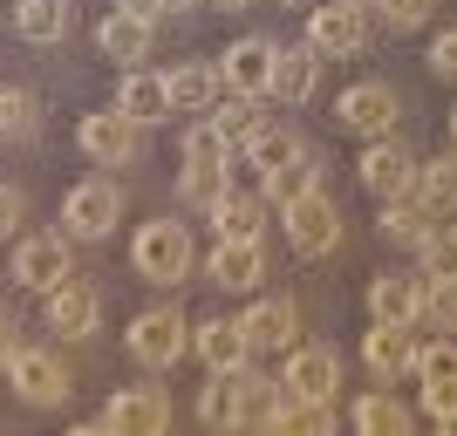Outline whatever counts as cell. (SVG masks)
Masks as SVG:
<instances>
[{"instance_id":"1","label":"cell","mask_w":457,"mask_h":436,"mask_svg":"<svg viewBox=\"0 0 457 436\" xmlns=\"http://www.w3.org/2000/svg\"><path fill=\"white\" fill-rule=\"evenodd\" d=\"M226 164H232V144L212 130V123H198V130L185 136V177H178V191H185L191 205H205V211H212V205L232 191Z\"/></svg>"},{"instance_id":"2","label":"cell","mask_w":457,"mask_h":436,"mask_svg":"<svg viewBox=\"0 0 457 436\" xmlns=\"http://www.w3.org/2000/svg\"><path fill=\"white\" fill-rule=\"evenodd\" d=\"M130 266L144 273V280H157V286L185 280V273H191V232L178 226V218L144 226V232H137V246H130Z\"/></svg>"},{"instance_id":"3","label":"cell","mask_w":457,"mask_h":436,"mask_svg":"<svg viewBox=\"0 0 457 436\" xmlns=\"http://www.w3.org/2000/svg\"><path fill=\"white\" fill-rule=\"evenodd\" d=\"M96 430H110V436H164L171 430V402H164V389H116V396L103 402Z\"/></svg>"},{"instance_id":"4","label":"cell","mask_w":457,"mask_h":436,"mask_svg":"<svg viewBox=\"0 0 457 436\" xmlns=\"http://www.w3.org/2000/svg\"><path fill=\"white\" fill-rule=\"evenodd\" d=\"M123 218V191L110 177H82L69 198H62V226L76 232V239H110V226Z\"/></svg>"},{"instance_id":"5","label":"cell","mask_w":457,"mask_h":436,"mask_svg":"<svg viewBox=\"0 0 457 436\" xmlns=\"http://www.w3.org/2000/svg\"><path fill=\"white\" fill-rule=\"evenodd\" d=\"M280 218H287V246L301 252V259H321V252L342 239V218H335V205H328V191H307V198L280 205Z\"/></svg>"},{"instance_id":"6","label":"cell","mask_w":457,"mask_h":436,"mask_svg":"<svg viewBox=\"0 0 457 436\" xmlns=\"http://www.w3.org/2000/svg\"><path fill=\"white\" fill-rule=\"evenodd\" d=\"M7 382H14L21 402H35V409H55V402H69V368H62L48 348H14V361H7Z\"/></svg>"},{"instance_id":"7","label":"cell","mask_w":457,"mask_h":436,"mask_svg":"<svg viewBox=\"0 0 457 436\" xmlns=\"http://www.w3.org/2000/svg\"><path fill=\"white\" fill-rule=\"evenodd\" d=\"M185 348H191V327L178 321L171 307H151V314H137V321H130V355L144 361V368H157V375H164Z\"/></svg>"},{"instance_id":"8","label":"cell","mask_w":457,"mask_h":436,"mask_svg":"<svg viewBox=\"0 0 457 436\" xmlns=\"http://www.w3.org/2000/svg\"><path fill=\"white\" fill-rule=\"evenodd\" d=\"M273 55H280V48H273L267 35L232 41L226 55H219V82H226L232 95H253V103H260V95H273Z\"/></svg>"},{"instance_id":"9","label":"cell","mask_w":457,"mask_h":436,"mask_svg":"<svg viewBox=\"0 0 457 436\" xmlns=\"http://www.w3.org/2000/svg\"><path fill=\"white\" fill-rule=\"evenodd\" d=\"M355 171H362V185L389 205V198H410V185H417V157H410V144H396V136H369V151H362Z\"/></svg>"},{"instance_id":"10","label":"cell","mask_w":457,"mask_h":436,"mask_svg":"<svg viewBox=\"0 0 457 436\" xmlns=\"http://www.w3.org/2000/svg\"><path fill=\"white\" fill-rule=\"evenodd\" d=\"M41 307H48V327H55L62 341H89L96 321H103V300H96V286H89V280H76V273H69L62 286H48V293H41Z\"/></svg>"},{"instance_id":"11","label":"cell","mask_w":457,"mask_h":436,"mask_svg":"<svg viewBox=\"0 0 457 436\" xmlns=\"http://www.w3.org/2000/svg\"><path fill=\"white\" fill-rule=\"evenodd\" d=\"M307 41H314V55H321V62L362 55V48H369V21H362V7L335 0V7H314V14H307Z\"/></svg>"},{"instance_id":"12","label":"cell","mask_w":457,"mask_h":436,"mask_svg":"<svg viewBox=\"0 0 457 436\" xmlns=\"http://www.w3.org/2000/svg\"><path fill=\"white\" fill-rule=\"evenodd\" d=\"M232 382V430H273L287 402V382H267V375H246V368H226Z\"/></svg>"},{"instance_id":"13","label":"cell","mask_w":457,"mask_h":436,"mask_svg":"<svg viewBox=\"0 0 457 436\" xmlns=\"http://www.w3.org/2000/svg\"><path fill=\"white\" fill-rule=\"evenodd\" d=\"M69 273H76V259H69V239H55V232L21 239V252H14V280L28 286V293H48V286H62Z\"/></svg>"},{"instance_id":"14","label":"cell","mask_w":457,"mask_h":436,"mask_svg":"<svg viewBox=\"0 0 457 436\" xmlns=\"http://www.w3.org/2000/svg\"><path fill=\"white\" fill-rule=\"evenodd\" d=\"M137 136H144V123H137V116H123V110L82 116V151H89L96 164H110V171L137 157Z\"/></svg>"},{"instance_id":"15","label":"cell","mask_w":457,"mask_h":436,"mask_svg":"<svg viewBox=\"0 0 457 436\" xmlns=\"http://www.w3.org/2000/svg\"><path fill=\"white\" fill-rule=\"evenodd\" d=\"M335 116H342V130H355V136H389V123H396V95L382 89V82H355V89H342Z\"/></svg>"},{"instance_id":"16","label":"cell","mask_w":457,"mask_h":436,"mask_svg":"<svg viewBox=\"0 0 457 436\" xmlns=\"http://www.w3.org/2000/svg\"><path fill=\"white\" fill-rule=\"evenodd\" d=\"M212 280L226 286V293H253V286L267 280L260 239H219V246H212Z\"/></svg>"},{"instance_id":"17","label":"cell","mask_w":457,"mask_h":436,"mask_svg":"<svg viewBox=\"0 0 457 436\" xmlns=\"http://www.w3.org/2000/svg\"><path fill=\"white\" fill-rule=\"evenodd\" d=\"M369 314H376V321H396V327H417L423 280L417 273H382V280H369Z\"/></svg>"},{"instance_id":"18","label":"cell","mask_w":457,"mask_h":436,"mask_svg":"<svg viewBox=\"0 0 457 436\" xmlns=\"http://www.w3.org/2000/svg\"><path fill=\"white\" fill-rule=\"evenodd\" d=\"M239 327H246V341H253V355L260 348H294V334H301V314H294V300H253L246 314H239Z\"/></svg>"},{"instance_id":"19","label":"cell","mask_w":457,"mask_h":436,"mask_svg":"<svg viewBox=\"0 0 457 436\" xmlns=\"http://www.w3.org/2000/svg\"><path fill=\"white\" fill-rule=\"evenodd\" d=\"M191 348H198V361H205L212 375L246 368V355H253V341H246V327H239V321H205V327H191Z\"/></svg>"},{"instance_id":"20","label":"cell","mask_w":457,"mask_h":436,"mask_svg":"<svg viewBox=\"0 0 457 436\" xmlns=\"http://www.w3.org/2000/svg\"><path fill=\"white\" fill-rule=\"evenodd\" d=\"M362 361H369V375L389 382V375H410V361H417V334L396 321H376V334L362 341Z\"/></svg>"},{"instance_id":"21","label":"cell","mask_w":457,"mask_h":436,"mask_svg":"<svg viewBox=\"0 0 457 436\" xmlns=\"http://www.w3.org/2000/svg\"><path fill=\"white\" fill-rule=\"evenodd\" d=\"M219 103V69L212 62H185L164 76V110H185V116H205Z\"/></svg>"},{"instance_id":"22","label":"cell","mask_w":457,"mask_h":436,"mask_svg":"<svg viewBox=\"0 0 457 436\" xmlns=\"http://www.w3.org/2000/svg\"><path fill=\"white\" fill-rule=\"evenodd\" d=\"M314 82H321V55H314V41H301V48H280V55H273V95H280V103H307V95H314Z\"/></svg>"},{"instance_id":"23","label":"cell","mask_w":457,"mask_h":436,"mask_svg":"<svg viewBox=\"0 0 457 436\" xmlns=\"http://www.w3.org/2000/svg\"><path fill=\"white\" fill-rule=\"evenodd\" d=\"M287 389L294 396H335V382H342V361H335V348H294V361H287Z\"/></svg>"},{"instance_id":"24","label":"cell","mask_w":457,"mask_h":436,"mask_svg":"<svg viewBox=\"0 0 457 436\" xmlns=\"http://www.w3.org/2000/svg\"><path fill=\"white\" fill-rule=\"evenodd\" d=\"M96 48H103L110 62H123V69H137V62L151 55V21H137V14H123V7H116V14L96 28Z\"/></svg>"},{"instance_id":"25","label":"cell","mask_w":457,"mask_h":436,"mask_svg":"<svg viewBox=\"0 0 457 436\" xmlns=\"http://www.w3.org/2000/svg\"><path fill=\"white\" fill-rule=\"evenodd\" d=\"M273 430H280V436H328V430H335V396H294V389H287Z\"/></svg>"},{"instance_id":"26","label":"cell","mask_w":457,"mask_h":436,"mask_svg":"<svg viewBox=\"0 0 457 436\" xmlns=\"http://www.w3.org/2000/svg\"><path fill=\"white\" fill-rule=\"evenodd\" d=\"M307 144H301V130H287V123H267L260 116V130L246 136V157H253V171L267 177V171H280V164H294Z\"/></svg>"},{"instance_id":"27","label":"cell","mask_w":457,"mask_h":436,"mask_svg":"<svg viewBox=\"0 0 457 436\" xmlns=\"http://www.w3.org/2000/svg\"><path fill=\"white\" fill-rule=\"evenodd\" d=\"M410 205H423L430 218H437V211H457V157H437V164H417Z\"/></svg>"},{"instance_id":"28","label":"cell","mask_w":457,"mask_h":436,"mask_svg":"<svg viewBox=\"0 0 457 436\" xmlns=\"http://www.w3.org/2000/svg\"><path fill=\"white\" fill-rule=\"evenodd\" d=\"M212 226H219V239H260V226H267V198L226 191V198L212 205Z\"/></svg>"},{"instance_id":"29","label":"cell","mask_w":457,"mask_h":436,"mask_svg":"<svg viewBox=\"0 0 457 436\" xmlns=\"http://www.w3.org/2000/svg\"><path fill=\"white\" fill-rule=\"evenodd\" d=\"M14 28H21V41H62L69 35V0H21L14 7Z\"/></svg>"},{"instance_id":"30","label":"cell","mask_w":457,"mask_h":436,"mask_svg":"<svg viewBox=\"0 0 457 436\" xmlns=\"http://www.w3.org/2000/svg\"><path fill=\"white\" fill-rule=\"evenodd\" d=\"M430 232H437V226H430V211H423V205H410V198H389V211H382V239H389V246L417 252Z\"/></svg>"},{"instance_id":"31","label":"cell","mask_w":457,"mask_h":436,"mask_svg":"<svg viewBox=\"0 0 457 436\" xmlns=\"http://www.w3.org/2000/svg\"><path fill=\"white\" fill-rule=\"evenodd\" d=\"M116 110L137 116V123H157V116H164V76L130 69V76H123V89H116Z\"/></svg>"},{"instance_id":"32","label":"cell","mask_w":457,"mask_h":436,"mask_svg":"<svg viewBox=\"0 0 457 436\" xmlns=\"http://www.w3.org/2000/svg\"><path fill=\"white\" fill-rule=\"evenodd\" d=\"M307 191H321V164L314 157H294V164H280V171H267V198L273 205H294V198H307Z\"/></svg>"},{"instance_id":"33","label":"cell","mask_w":457,"mask_h":436,"mask_svg":"<svg viewBox=\"0 0 457 436\" xmlns=\"http://www.w3.org/2000/svg\"><path fill=\"white\" fill-rule=\"evenodd\" d=\"M355 430L362 436H410V409H396L389 396H362L355 402Z\"/></svg>"},{"instance_id":"34","label":"cell","mask_w":457,"mask_h":436,"mask_svg":"<svg viewBox=\"0 0 457 436\" xmlns=\"http://www.w3.org/2000/svg\"><path fill=\"white\" fill-rule=\"evenodd\" d=\"M212 130L226 136V144H246L260 130V110H253V95H226V103H212Z\"/></svg>"},{"instance_id":"35","label":"cell","mask_w":457,"mask_h":436,"mask_svg":"<svg viewBox=\"0 0 457 436\" xmlns=\"http://www.w3.org/2000/svg\"><path fill=\"white\" fill-rule=\"evenodd\" d=\"M417 259H423V280H457V232H430Z\"/></svg>"},{"instance_id":"36","label":"cell","mask_w":457,"mask_h":436,"mask_svg":"<svg viewBox=\"0 0 457 436\" xmlns=\"http://www.w3.org/2000/svg\"><path fill=\"white\" fill-rule=\"evenodd\" d=\"M417 321L444 327V334H457V280H437V286H423V314Z\"/></svg>"},{"instance_id":"37","label":"cell","mask_w":457,"mask_h":436,"mask_svg":"<svg viewBox=\"0 0 457 436\" xmlns=\"http://www.w3.org/2000/svg\"><path fill=\"white\" fill-rule=\"evenodd\" d=\"M28 130H35V95L0 89V136H28Z\"/></svg>"},{"instance_id":"38","label":"cell","mask_w":457,"mask_h":436,"mask_svg":"<svg viewBox=\"0 0 457 436\" xmlns=\"http://www.w3.org/2000/svg\"><path fill=\"white\" fill-rule=\"evenodd\" d=\"M382 7V28L389 35H417L423 21H430V0H376Z\"/></svg>"},{"instance_id":"39","label":"cell","mask_w":457,"mask_h":436,"mask_svg":"<svg viewBox=\"0 0 457 436\" xmlns=\"http://www.w3.org/2000/svg\"><path fill=\"white\" fill-rule=\"evenodd\" d=\"M198 423H212V430H232V382H226V375H212L205 402H198Z\"/></svg>"},{"instance_id":"40","label":"cell","mask_w":457,"mask_h":436,"mask_svg":"<svg viewBox=\"0 0 457 436\" xmlns=\"http://www.w3.org/2000/svg\"><path fill=\"white\" fill-rule=\"evenodd\" d=\"M430 69H437L444 82H457V28H444L437 48H430Z\"/></svg>"},{"instance_id":"41","label":"cell","mask_w":457,"mask_h":436,"mask_svg":"<svg viewBox=\"0 0 457 436\" xmlns=\"http://www.w3.org/2000/svg\"><path fill=\"white\" fill-rule=\"evenodd\" d=\"M14 226H21V191H14V185H0V239H7Z\"/></svg>"},{"instance_id":"42","label":"cell","mask_w":457,"mask_h":436,"mask_svg":"<svg viewBox=\"0 0 457 436\" xmlns=\"http://www.w3.org/2000/svg\"><path fill=\"white\" fill-rule=\"evenodd\" d=\"M116 7H123V14H137V21H151V28H157V14H171L164 0H116Z\"/></svg>"},{"instance_id":"43","label":"cell","mask_w":457,"mask_h":436,"mask_svg":"<svg viewBox=\"0 0 457 436\" xmlns=\"http://www.w3.org/2000/svg\"><path fill=\"white\" fill-rule=\"evenodd\" d=\"M14 348H21V334H14V321H0V368L14 361Z\"/></svg>"},{"instance_id":"44","label":"cell","mask_w":457,"mask_h":436,"mask_svg":"<svg viewBox=\"0 0 457 436\" xmlns=\"http://www.w3.org/2000/svg\"><path fill=\"white\" fill-rule=\"evenodd\" d=\"M212 7H219V14H239V7H246V0H212Z\"/></svg>"},{"instance_id":"45","label":"cell","mask_w":457,"mask_h":436,"mask_svg":"<svg viewBox=\"0 0 457 436\" xmlns=\"http://www.w3.org/2000/svg\"><path fill=\"white\" fill-rule=\"evenodd\" d=\"M451 144H457V110H451Z\"/></svg>"},{"instance_id":"46","label":"cell","mask_w":457,"mask_h":436,"mask_svg":"<svg viewBox=\"0 0 457 436\" xmlns=\"http://www.w3.org/2000/svg\"><path fill=\"white\" fill-rule=\"evenodd\" d=\"M348 7H376V0H348Z\"/></svg>"},{"instance_id":"47","label":"cell","mask_w":457,"mask_h":436,"mask_svg":"<svg viewBox=\"0 0 457 436\" xmlns=\"http://www.w3.org/2000/svg\"><path fill=\"white\" fill-rule=\"evenodd\" d=\"M164 7H191V0H164Z\"/></svg>"},{"instance_id":"48","label":"cell","mask_w":457,"mask_h":436,"mask_svg":"<svg viewBox=\"0 0 457 436\" xmlns=\"http://www.w3.org/2000/svg\"><path fill=\"white\" fill-rule=\"evenodd\" d=\"M280 7H301V0H280Z\"/></svg>"},{"instance_id":"49","label":"cell","mask_w":457,"mask_h":436,"mask_svg":"<svg viewBox=\"0 0 457 436\" xmlns=\"http://www.w3.org/2000/svg\"><path fill=\"white\" fill-rule=\"evenodd\" d=\"M451 348H457V341H451Z\"/></svg>"}]
</instances>
